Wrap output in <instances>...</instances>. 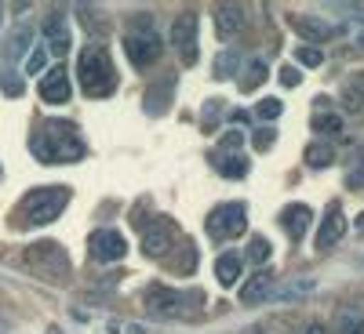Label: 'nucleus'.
Returning <instances> with one entry per match:
<instances>
[{
	"instance_id": "nucleus-25",
	"label": "nucleus",
	"mask_w": 364,
	"mask_h": 334,
	"mask_svg": "<svg viewBox=\"0 0 364 334\" xmlns=\"http://www.w3.org/2000/svg\"><path fill=\"white\" fill-rule=\"evenodd\" d=\"M262 80H266V62L262 58H252L245 66V73H240V91H255Z\"/></svg>"
},
{
	"instance_id": "nucleus-22",
	"label": "nucleus",
	"mask_w": 364,
	"mask_h": 334,
	"mask_svg": "<svg viewBox=\"0 0 364 334\" xmlns=\"http://www.w3.org/2000/svg\"><path fill=\"white\" fill-rule=\"evenodd\" d=\"M237 69H240V55H237V48H226V51H219L215 66H211L215 80H233V77H237Z\"/></svg>"
},
{
	"instance_id": "nucleus-1",
	"label": "nucleus",
	"mask_w": 364,
	"mask_h": 334,
	"mask_svg": "<svg viewBox=\"0 0 364 334\" xmlns=\"http://www.w3.org/2000/svg\"><path fill=\"white\" fill-rule=\"evenodd\" d=\"M29 149L44 164H73L87 153L77 124H70V120H44V128L29 138Z\"/></svg>"
},
{
	"instance_id": "nucleus-31",
	"label": "nucleus",
	"mask_w": 364,
	"mask_h": 334,
	"mask_svg": "<svg viewBox=\"0 0 364 334\" xmlns=\"http://www.w3.org/2000/svg\"><path fill=\"white\" fill-rule=\"evenodd\" d=\"M255 149H259V153H269V149H273V142H277V131H273V128H262V131H255Z\"/></svg>"
},
{
	"instance_id": "nucleus-11",
	"label": "nucleus",
	"mask_w": 364,
	"mask_h": 334,
	"mask_svg": "<svg viewBox=\"0 0 364 334\" xmlns=\"http://www.w3.org/2000/svg\"><path fill=\"white\" fill-rule=\"evenodd\" d=\"M288 26H291L310 48H317V44H324V40H331V37L343 33L339 26H331V22H324V18H310V15H291Z\"/></svg>"
},
{
	"instance_id": "nucleus-38",
	"label": "nucleus",
	"mask_w": 364,
	"mask_h": 334,
	"mask_svg": "<svg viewBox=\"0 0 364 334\" xmlns=\"http://www.w3.org/2000/svg\"><path fill=\"white\" fill-rule=\"evenodd\" d=\"M306 334H331V330H328L324 323H310V327H306Z\"/></svg>"
},
{
	"instance_id": "nucleus-3",
	"label": "nucleus",
	"mask_w": 364,
	"mask_h": 334,
	"mask_svg": "<svg viewBox=\"0 0 364 334\" xmlns=\"http://www.w3.org/2000/svg\"><path fill=\"white\" fill-rule=\"evenodd\" d=\"M70 204V189L66 186H48V189H33L15 211L18 226H51Z\"/></svg>"
},
{
	"instance_id": "nucleus-13",
	"label": "nucleus",
	"mask_w": 364,
	"mask_h": 334,
	"mask_svg": "<svg viewBox=\"0 0 364 334\" xmlns=\"http://www.w3.org/2000/svg\"><path fill=\"white\" fill-rule=\"evenodd\" d=\"M245 26H248L245 8H237V4H219V8H215V33H219L223 40L240 37V33H245Z\"/></svg>"
},
{
	"instance_id": "nucleus-5",
	"label": "nucleus",
	"mask_w": 364,
	"mask_h": 334,
	"mask_svg": "<svg viewBox=\"0 0 364 334\" xmlns=\"http://www.w3.org/2000/svg\"><path fill=\"white\" fill-rule=\"evenodd\" d=\"M248 229V211L245 204H219L215 211L208 215V236L211 240H237L240 233Z\"/></svg>"
},
{
	"instance_id": "nucleus-29",
	"label": "nucleus",
	"mask_w": 364,
	"mask_h": 334,
	"mask_svg": "<svg viewBox=\"0 0 364 334\" xmlns=\"http://www.w3.org/2000/svg\"><path fill=\"white\" fill-rule=\"evenodd\" d=\"M269 251H273V247H269V240H266V236H252V244H248V258H252V262L262 265V262L269 258Z\"/></svg>"
},
{
	"instance_id": "nucleus-2",
	"label": "nucleus",
	"mask_w": 364,
	"mask_h": 334,
	"mask_svg": "<svg viewBox=\"0 0 364 334\" xmlns=\"http://www.w3.org/2000/svg\"><path fill=\"white\" fill-rule=\"evenodd\" d=\"M77 77L87 99H106L117 91V69L109 62V51L102 44H87L77 58Z\"/></svg>"
},
{
	"instance_id": "nucleus-23",
	"label": "nucleus",
	"mask_w": 364,
	"mask_h": 334,
	"mask_svg": "<svg viewBox=\"0 0 364 334\" xmlns=\"http://www.w3.org/2000/svg\"><path fill=\"white\" fill-rule=\"evenodd\" d=\"M314 291V280L310 277H302V280H291V284H284L281 291H273L269 298L273 301H302V298H306Z\"/></svg>"
},
{
	"instance_id": "nucleus-12",
	"label": "nucleus",
	"mask_w": 364,
	"mask_h": 334,
	"mask_svg": "<svg viewBox=\"0 0 364 334\" xmlns=\"http://www.w3.org/2000/svg\"><path fill=\"white\" fill-rule=\"evenodd\" d=\"M346 236V215L339 204H328L324 218H321V229H317V251H331Z\"/></svg>"
},
{
	"instance_id": "nucleus-27",
	"label": "nucleus",
	"mask_w": 364,
	"mask_h": 334,
	"mask_svg": "<svg viewBox=\"0 0 364 334\" xmlns=\"http://www.w3.org/2000/svg\"><path fill=\"white\" fill-rule=\"evenodd\" d=\"M168 91H171V80H164L161 87H154V91H146V106H149V113H164V99H168Z\"/></svg>"
},
{
	"instance_id": "nucleus-36",
	"label": "nucleus",
	"mask_w": 364,
	"mask_h": 334,
	"mask_svg": "<svg viewBox=\"0 0 364 334\" xmlns=\"http://www.w3.org/2000/svg\"><path fill=\"white\" fill-rule=\"evenodd\" d=\"M346 186L350 189H360L364 186V164H353V171L346 174Z\"/></svg>"
},
{
	"instance_id": "nucleus-40",
	"label": "nucleus",
	"mask_w": 364,
	"mask_h": 334,
	"mask_svg": "<svg viewBox=\"0 0 364 334\" xmlns=\"http://www.w3.org/2000/svg\"><path fill=\"white\" fill-rule=\"evenodd\" d=\"M0 327H4V323H0Z\"/></svg>"
},
{
	"instance_id": "nucleus-34",
	"label": "nucleus",
	"mask_w": 364,
	"mask_h": 334,
	"mask_svg": "<svg viewBox=\"0 0 364 334\" xmlns=\"http://www.w3.org/2000/svg\"><path fill=\"white\" fill-rule=\"evenodd\" d=\"M0 87H4L8 95H22V80H18L15 73H4V77H0Z\"/></svg>"
},
{
	"instance_id": "nucleus-26",
	"label": "nucleus",
	"mask_w": 364,
	"mask_h": 334,
	"mask_svg": "<svg viewBox=\"0 0 364 334\" xmlns=\"http://www.w3.org/2000/svg\"><path fill=\"white\" fill-rule=\"evenodd\" d=\"M339 334H364V313L360 309H343L339 313Z\"/></svg>"
},
{
	"instance_id": "nucleus-17",
	"label": "nucleus",
	"mask_w": 364,
	"mask_h": 334,
	"mask_svg": "<svg viewBox=\"0 0 364 334\" xmlns=\"http://www.w3.org/2000/svg\"><path fill=\"white\" fill-rule=\"evenodd\" d=\"M211 164H215V171L223 178H245L248 174V160L240 153H233V149H215V153H211Z\"/></svg>"
},
{
	"instance_id": "nucleus-37",
	"label": "nucleus",
	"mask_w": 364,
	"mask_h": 334,
	"mask_svg": "<svg viewBox=\"0 0 364 334\" xmlns=\"http://www.w3.org/2000/svg\"><path fill=\"white\" fill-rule=\"evenodd\" d=\"M240 142H245V135H240V131H233V135H226V138H223V149H233V153H237V149H240Z\"/></svg>"
},
{
	"instance_id": "nucleus-15",
	"label": "nucleus",
	"mask_w": 364,
	"mask_h": 334,
	"mask_svg": "<svg viewBox=\"0 0 364 334\" xmlns=\"http://www.w3.org/2000/svg\"><path fill=\"white\" fill-rule=\"evenodd\" d=\"M44 40H48V51L58 55V58H63V55L73 48V40H70V26H66L63 15H51V18L44 22Z\"/></svg>"
},
{
	"instance_id": "nucleus-10",
	"label": "nucleus",
	"mask_w": 364,
	"mask_h": 334,
	"mask_svg": "<svg viewBox=\"0 0 364 334\" xmlns=\"http://www.w3.org/2000/svg\"><path fill=\"white\" fill-rule=\"evenodd\" d=\"M87 251H91L95 262H120L124 251H128V244H124V236H120L117 229H95L87 236Z\"/></svg>"
},
{
	"instance_id": "nucleus-32",
	"label": "nucleus",
	"mask_w": 364,
	"mask_h": 334,
	"mask_svg": "<svg viewBox=\"0 0 364 334\" xmlns=\"http://www.w3.org/2000/svg\"><path fill=\"white\" fill-rule=\"evenodd\" d=\"M219 116H223V102H215V99H211V102L204 106V128L211 131V128L219 124Z\"/></svg>"
},
{
	"instance_id": "nucleus-19",
	"label": "nucleus",
	"mask_w": 364,
	"mask_h": 334,
	"mask_svg": "<svg viewBox=\"0 0 364 334\" xmlns=\"http://www.w3.org/2000/svg\"><path fill=\"white\" fill-rule=\"evenodd\" d=\"M343 109L350 116H364V73H357L343 84Z\"/></svg>"
},
{
	"instance_id": "nucleus-39",
	"label": "nucleus",
	"mask_w": 364,
	"mask_h": 334,
	"mask_svg": "<svg viewBox=\"0 0 364 334\" xmlns=\"http://www.w3.org/2000/svg\"><path fill=\"white\" fill-rule=\"evenodd\" d=\"M357 229H360V233H364V215H360V218H357Z\"/></svg>"
},
{
	"instance_id": "nucleus-18",
	"label": "nucleus",
	"mask_w": 364,
	"mask_h": 334,
	"mask_svg": "<svg viewBox=\"0 0 364 334\" xmlns=\"http://www.w3.org/2000/svg\"><path fill=\"white\" fill-rule=\"evenodd\" d=\"M29 44H33V26H15L8 40H4V62H18V58L29 51Z\"/></svg>"
},
{
	"instance_id": "nucleus-35",
	"label": "nucleus",
	"mask_w": 364,
	"mask_h": 334,
	"mask_svg": "<svg viewBox=\"0 0 364 334\" xmlns=\"http://www.w3.org/2000/svg\"><path fill=\"white\" fill-rule=\"evenodd\" d=\"M299 80H302V73L295 66H281V84L284 87H299Z\"/></svg>"
},
{
	"instance_id": "nucleus-14",
	"label": "nucleus",
	"mask_w": 364,
	"mask_h": 334,
	"mask_svg": "<svg viewBox=\"0 0 364 334\" xmlns=\"http://www.w3.org/2000/svg\"><path fill=\"white\" fill-rule=\"evenodd\" d=\"M41 99L51 102V106L70 102V77H66L63 66H58V69H48V73L41 77Z\"/></svg>"
},
{
	"instance_id": "nucleus-28",
	"label": "nucleus",
	"mask_w": 364,
	"mask_h": 334,
	"mask_svg": "<svg viewBox=\"0 0 364 334\" xmlns=\"http://www.w3.org/2000/svg\"><path fill=\"white\" fill-rule=\"evenodd\" d=\"M295 55H299V62H302V66H310V69L324 66V51H321V48H310V44H302V48H299Z\"/></svg>"
},
{
	"instance_id": "nucleus-33",
	"label": "nucleus",
	"mask_w": 364,
	"mask_h": 334,
	"mask_svg": "<svg viewBox=\"0 0 364 334\" xmlns=\"http://www.w3.org/2000/svg\"><path fill=\"white\" fill-rule=\"evenodd\" d=\"M44 62H48V51H44V48H37L33 55L26 58V73H44Z\"/></svg>"
},
{
	"instance_id": "nucleus-30",
	"label": "nucleus",
	"mask_w": 364,
	"mask_h": 334,
	"mask_svg": "<svg viewBox=\"0 0 364 334\" xmlns=\"http://www.w3.org/2000/svg\"><path fill=\"white\" fill-rule=\"evenodd\" d=\"M255 113H259V120H277V116L284 113V106H281L277 99H262V102L255 106Z\"/></svg>"
},
{
	"instance_id": "nucleus-16",
	"label": "nucleus",
	"mask_w": 364,
	"mask_h": 334,
	"mask_svg": "<svg viewBox=\"0 0 364 334\" xmlns=\"http://www.w3.org/2000/svg\"><path fill=\"white\" fill-rule=\"evenodd\" d=\"M310 222H314V211L306 204H291V207H284V215H281V226H284V233L295 240V244L306 236Z\"/></svg>"
},
{
	"instance_id": "nucleus-7",
	"label": "nucleus",
	"mask_w": 364,
	"mask_h": 334,
	"mask_svg": "<svg viewBox=\"0 0 364 334\" xmlns=\"http://www.w3.org/2000/svg\"><path fill=\"white\" fill-rule=\"evenodd\" d=\"M197 33H200V22H197L193 11H182V15L171 22V44H175L178 58H182L186 66L197 62Z\"/></svg>"
},
{
	"instance_id": "nucleus-24",
	"label": "nucleus",
	"mask_w": 364,
	"mask_h": 334,
	"mask_svg": "<svg viewBox=\"0 0 364 334\" xmlns=\"http://www.w3.org/2000/svg\"><path fill=\"white\" fill-rule=\"evenodd\" d=\"M331 160H336V149H331V142H310V145H306V164H310L314 171L328 167Z\"/></svg>"
},
{
	"instance_id": "nucleus-6",
	"label": "nucleus",
	"mask_w": 364,
	"mask_h": 334,
	"mask_svg": "<svg viewBox=\"0 0 364 334\" xmlns=\"http://www.w3.org/2000/svg\"><path fill=\"white\" fill-rule=\"evenodd\" d=\"M26 262H29V269H37L48 280H66L70 277V262H66V255H63L58 244H33L29 255H26Z\"/></svg>"
},
{
	"instance_id": "nucleus-4",
	"label": "nucleus",
	"mask_w": 364,
	"mask_h": 334,
	"mask_svg": "<svg viewBox=\"0 0 364 334\" xmlns=\"http://www.w3.org/2000/svg\"><path fill=\"white\" fill-rule=\"evenodd\" d=\"M124 55H128V62L135 69H146V66H154L157 58H161V40L154 33V22H139V29H132V33H124Z\"/></svg>"
},
{
	"instance_id": "nucleus-8",
	"label": "nucleus",
	"mask_w": 364,
	"mask_h": 334,
	"mask_svg": "<svg viewBox=\"0 0 364 334\" xmlns=\"http://www.w3.org/2000/svg\"><path fill=\"white\" fill-rule=\"evenodd\" d=\"M142 306L154 316H175L182 306H186V294H178L175 287H164V284H149L142 291Z\"/></svg>"
},
{
	"instance_id": "nucleus-21",
	"label": "nucleus",
	"mask_w": 364,
	"mask_h": 334,
	"mask_svg": "<svg viewBox=\"0 0 364 334\" xmlns=\"http://www.w3.org/2000/svg\"><path fill=\"white\" fill-rule=\"evenodd\" d=\"M215 280H219L223 287H233V284L240 280V255H233V251L219 255V262H215Z\"/></svg>"
},
{
	"instance_id": "nucleus-9",
	"label": "nucleus",
	"mask_w": 364,
	"mask_h": 334,
	"mask_svg": "<svg viewBox=\"0 0 364 334\" xmlns=\"http://www.w3.org/2000/svg\"><path fill=\"white\" fill-rule=\"evenodd\" d=\"M175 244V222L171 218H154L142 229V255L149 258H164Z\"/></svg>"
},
{
	"instance_id": "nucleus-20",
	"label": "nucleus",
	"mask_w": 364,
	"mask_h": 334,
	"mask_svg": "<svg viewBox=\"0 0 364 334\" xmlns=\"http://www.w3.org/2000/svg\"><path fill=\"white\" fill-rule=\"evenodd\" d=\"M269 294H273V277L269 272H259V277H252L245 287H240V301H245V306H255V301H262Z\"/></svg>"
}]
</instances>
